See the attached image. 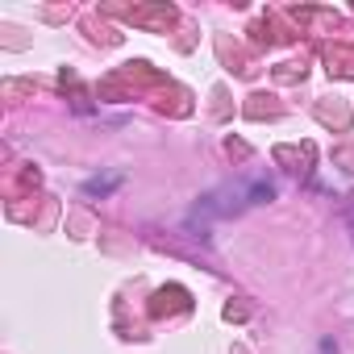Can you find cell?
<instances>
[{
    "mask_svg": "<svg viewBox=\"0 0 354 354\" xmlns=\"http://www.w3.org/2000/svg\"><path fill=\"white\" fill-rule=\"evenodd\" d=\"M117 188H121V171L96 175V180H84V196H109V192H117Z\"/></svg>",
    "mask_w": 354,
    "mask_h": 354,
    "instance_id": "cell-1",
    "label": "cell"
},
{
    "mask_svg": "<svg viewBox=\"0 0 354 354\" xmlns=\"http://www.w3.org/2000/svg\"><path fill=\"white\" fill-rule=\"evenodd\" d=\"M321 354H337V346H333V337H321Z\"/></svg>",
    "mask_w": 354,
    "mask_h": 354,
    "instance_id": "cell-2",
    "label": "cell"
}]
</instances>
